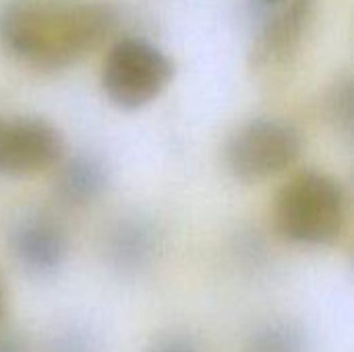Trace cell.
<instances>
[{
    "label": "cell",
    "instance_id": "6da1fadb",
    "mask_svg": "<svg viewBox=\"0 0 354 352\" xmlns=\"http://www.w3.org/2000/svg\"><path fill=\"white\" fill-rule=\"evenodd\" d=\"M116 23L106 0H4L0 44L31 68L62 71L97 48Z\"/></svg>",
    "mask_w": 354,
    "mask_h": 352
},
{
    "label": "cell",
    "instance_id": "7a4b0ae2",
    "mask_svg": "<svg viewBox=\"0 0 354 352\" xmlns=\"http://www.w3.org/2000/svg\"><path fill=\"white\" fill-rule=\"evenodd\" d=\"M274 226L292 245H334L346 226L344 187L338 178L322 170L295 174L276 195Z\"/></svg>",
    "mask_w": 354,
    "mask_h": 352
},
{
    "label": "cell",
    "instance_id": "3957f363",
    "mask_svg": "<svg viewBox=\"0 0 354 352\" xmlns=\"http://www.w3.org/2000/svg\"><path fill=\"white\" fill-rule=\"evenodd\" d=\"M174 60L153 41L129 35L118 39L102 64V89L118 110H139L156 102L172 83Z\"/></svg>",
    "mask_w": 354,
    "mask_h": 352
},
{
    "label": "cell",
    "instance_id": "277c9868",
    "mask_svg": "<svg viewBox=\"0 0 354 352\" xmlns=\"http://www.w3.org/2000/svg\"><path fill=\"white\" fill-rule=\"evenodd\" d=\"M303 151L301 131L274 116H259L241 124L224 147L228 172L245 183H259L288 170Z\"/></svg>",
    "mask_w": 354,
    "mask_h": 352
},
{
    "label": "cell",
    "instance_id": "5b68a950",
    "mask_svg": "<svg viewBox=\"0 0 354 352\" xmlns=\"http://www.w3.org/2000/svg\"><path fill=\"white\" fill-rule=\"evenodd\" d=\"M64 158V137L39 116L0 118V178H23L56 168Z\"/></svg>",
    "mask_w": 354,
    "mask_h": 352
},
{
    "label": "cell",
    "instance_id": "8992f818",
    "mask_svg": "<svg viewBox=\"0 0 354 352\" xmlns=\"http://www.w3.org/2000/svg\"><path fill=\"white\" fill-rule=\"evenodd\" d=\"M8 247L17 266L33 278L54 276L68 257L66 226L46 210L25 212L8 232Z\"/></svg>",
    "mask_w": 354,
    "mask_h": 352
},
{
    "label": "cell",
    "instance_id": "52a82bcc",
    "mask_svg": "<svg viewBox=\"0 0 354 352\" xmlns=\"http://www.w3.org/2000/svg\"><path fill=\"white\" fill-rule=\"evenodd\" d=\"M162 251V232L153 220L127 214L112 220L102 234V257L118 276H137L149 270Z\"/></svg>",
    "mask_w": 354,
    "mask_h": 352
},
{
    "label": "cell",
    "instance_id": "ba28073f",
    "mask_svg": "<svg viewBox=\"0 0 354 352\" xmlns=\"http://www.w3.org/2000/svg\"><path fill=\"white\" fill-rule=\"evenodd\" d=\"M317 0H282L261 23L253 46L251 62L255 66H276L286 62L303 44L313 23Z\"/></svg>",
    "mask_w": 354,
    "mask_h": 352
},
{
    "label": "cell",
    "instance_id": "9c48e42d",
    "mask_svg": "<svg viewBox=\"0 0 354 352\" xmlns=\"http://www.w3.org/2000/svg\"><path fill=\"white\" fill-rule=\"evenodd\" d=\"M108 185L110 168L106 160L91 151H79L58 162L52 193L60 205L83 210L102 199Z\"/></svg>",
    "mask_w": 354,
    "mask_h": 352
},
{
    "label": "cell",
    "instance_id": "30bf717a",
    "mask_svg": "<svg viewBox=\"0 0 354 352\" xmlns=\"http://www.w3.org/2000/svg\"><path fill=\"white\" fill-rule=\"evenodd\" d=\"M247 352H309V342L297 324L272 322L251 334Z\"/></svg>",
    "mask_w": 354,
    "mask_h": 352
},
{
    "label": "cell",
    "instance_id": "8fae6325",
    "mask_svg": "<svg viewBox=\"0 0 354 352\" xmlns=\"http://www.w3.org/2000/svg\"><path fill=\"white\" fill-rule=\"evenodd\" d=\"M326 110L334 127L346 137H351L354 124V91L353 79L348 75L340 77L328 91Z\"/></svg>",
    "mask_w": 354,
    "mask_h": 352
},
{
    "label": "cell",
    "instance_id": "7c38bea8",
    "mask_svg": "<svg viewBox=\"0 0 354 352\" xmlns=\"http://www.w3.org/2000/svg\"><path fill=\"white\" fill-rule=\"evenodd\" d=\"M48 352H100L97 351V344L93 342L91 336H87L85 332H79V330H68V332H62L58 334L50 346Z\"/></svg>",
    "mask_w": 354,
    "mask_h": 352
},
{
    "label": "cell",
    "instance_id": "4fadbf2b",
    "mask_svg": "<svg viewBox=\"0 0 354 352\" xmlns=\"http://www.w3.org/2000/svg\"><path fill=\"white\" fill-rule=\"evenodd\" d=\"M147 352H201L199 344L183 334H170V336H162L158 338Z\"/></svg>",
    "mask_w": 354,
    "mask_h": 352
},
{
    "label": "cell",
    "instance_id": "5bb4252c",
    "mask_svg": "<svg viewBox=\"0 0 354 352\" xmlns=\"http://www.w3.org/2000/svg\"><path fill=\"white\" fill-rule=\"evenodd\" d=\"M0 352H31V349L19 332H0Z\"/></svg>",
    "mask_w": 354,
    "mask_h": 352
},
{
    "label": "cell",
    "instance_id": "9a60e30c",
    "mask_svg": "<svg viewBox=\"0 0 354 352\" xmlns=\"http://www.w3.org/2000/svg\"><path fill=\"white\" fill-rule=\"evenodd\" d=\"M4 309H6V286H4V280L0 276V319L4 315Z\"/></svg>",
    "mask_w": 354,
    "mask_h": 352
},
{
    "label": "cell",
    "instance_id": "2e32d148",
    "mask_svg": "<svg viewBox=\"0 0 354 352\" xmlns=\"http://www.w3.org/2000/svg\"><path fill=\"white\" fill-rule=\"evenodd\" d=\"M261 4H266V6H276V4H280L282 0H259Z\"/></svg>",
    "mask_w": 354,
    "mask_h": 352
}]
</instances>
